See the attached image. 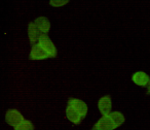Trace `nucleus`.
<instances>
[{"label": "nucleus", "mask_w": 150, "mask_h": 130, "mask_svg": "<svg viewBox=\"0 0 150 130\" xmlns=\"http://www.w3.org/2000/svg\"><path fill=\"white\" fill-rule=\"evenodd\" d=\"M125 122V117L119 111H112L103 117L94 125V130H113L119 127Z\"/></svg>", "instance_id": "obj_1"}, {"label": "nucleus", "mask_w": 150, "mask_h": 130, "mask_svg": "<svg viewBox=\"0 0 150 130\" xmlns=\"http://www.w3.org/2000/svg\"><path fill=\"white\" fill-rule=\"evenodd\" d=\"M38 44H40L42 49L50 56V58H56L57 57V49L54 46V42L52 41L47 36V33H42L38 39Z\"/></svg>", "instance_id": "obj_2"}, {"label": "nucleus", "mask_w": 150, "mask_h": 130, "mask_svg": "<svg viewBox=\"0 0 150 130\" xmlns=\"http://www.w3.org/2000/svg\"><path fill=\"white\" fill-rule=\"evenodd\" d=\"M25 119L22 116V114L19 111H17V109H8L6 111V114H5V121H6V123L8 125L13 126V127L19 125Z\"/></svg>", "instance_id": "obj_3"}, {"label": "nucleus", "mask_w": 150, "mask_h": 130, "mask_svg": "<svg viewBox=\"0 0 150 130\" xmlns=\"http://www.w3.org/2000/svg\"><path fill=\"white\" fill-rule=\"evenodd\" d=\"M50 58V56L40 46L39 44H32L31 52L29 55L30 60H44V59Z\"/></svg>", "instance_id": "obj_4"}, {"label": "nucleus", "mask_w": 150, "mask_h": 130, "mask_svg": "<svg viewBox=\"0 0 150 130\" xmlns=\"http://www.w3.org/2000/svg\"><path fill=\"white\" fill-rule=\"evenodd\" d=\"M66 117L74 125H79L82 120H83V117L80 115V113L77 109L68 104H67V109H66Z\"/></svg>", "instance_id": "obj_5"}, {"label": "nucleus", "mask_w": 150, "mask_h": 130, "mask_svg": "<svg viewBox=\"0 0 150 130\" xmlns=\"http://www.w3.org/2000/svg\"><path fill=\"white\" fill-rule=\"evenodd\" d=\"M68 105H71L74 109H76L80 113V115L83 117V119L86 118V114H88V105H86V102H83L82 100L77 98H69L68 100Z\"/></svg>", "instance_id": "obj_6"}, {"label": "nucleus", "mask_w": 150, "mask_h": 130, "mask_svg": "<svg viewBox=\"0 0 150 130\" xmlns=\"http://www.w3.org/2000/svg\"><path fill=\"white\" fill-rule=\"evenodd\" d=\"M42 32L39 30V28L36 26V24L34 22H31L28 26V36H29L30 42L32 44L38 42V39H39L40 35H41Z\"/></svg>", "instance_id": "obj_7"}, {"label": "nucleus", "mask_w": 150, "mask_h": 130, "mask_svg": "<svg viewBox=\"0 0 150 130\" xmlns=\"http://www.w3.org/2000/svg\"><path fill=\"white\" fill-rule=\"evenodd\" d=\"M111 106H112V103H111V98L110 96H104L99 100L98 107L99 111L102 115H108L111 113Z\"/></svg>", "instance_id": "obj_8"}, {"label": "nucleus", "mask_w": 150, "mask_h": 130, "mask_svg": "<svg viewBox=\"0 0 150 130\" xmlns=\"http://www.w3.org/2000/svg\"><path fill=\"white\" fill-rule=\"evenodd\" d=\"M132 80H133V82L135 83L136 85L141 86V87L147 86L150 82L149 76L143 71H138V72H136V74H134L133 76H132Z\"/></svg>", "instance_id": "obj_9"}, {"label": "nucleus", "mask_w": 150, "mask_h": 130, "mask_svg": "<svg viewBox=\"0 0 150 130\" xmlns=\"http://www.w3.org/2000/svg\"><path fill=\"white\" fill-rule=\"evenodd\" d=\"M34 23L36 24L39 30L42 33H47L50 29V23L45 17H39L34 21Z\"/></svg>", "instance_id": "obj_10"}, {"label": "nucleus", "mask_w": 150, "mask_h": 130, "mask_svg": "<svg viewBox=\"0 0 150 130\" xmlns=\"http://www.w3.org/2000/svg\"><path fill=\"white\" fill-rule=\"evenodd\" d=\"M15 129L16 130H24V129L32 130V129H34V125L32 122L28 121V120H24V121H22L19 125L15 126Z\"/></svg>", "instance_id": "obj_11"}, {"label": "nucleus", "mask_w": 150, "mask_h": 130, "mask_svg": "<svg viewBox=\"0 0 150 130\" xmlns=\"http://www.w3.org/2000/svg\"><path fill=\"white\" fill-rule=\"evenodd\" d=\"M69 2V0H50V4L54 7H61L63 5L67 4Z\"/></svg>", "instance_id": "obj_12"}, {"label": "nucleus", "mask_w": 150, "mask_h": 130, "mask_svg": "<svg viewBox=\"0 0 150 130\" xmlns=\"http://www.w3.org/2000/svg\"><path fill=\"white\" fill-rule=\"evenodd\" d=\"M147 94H150V82L148 84V90H147Z\"/></svg>", "instance_id": "obj_13"}]
</instances>
